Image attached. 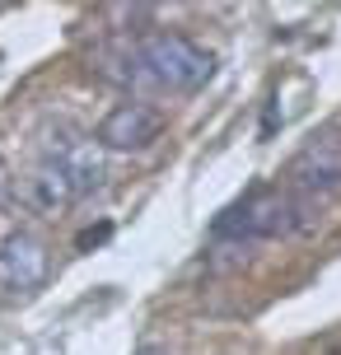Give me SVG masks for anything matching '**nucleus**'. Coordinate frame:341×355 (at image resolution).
I'll use <instances>...</instances> for the list:
<instances>
[{
    "label": "nucleus",
    "mask_w": 341,
    "mask_h": 355,
    "mask_svg": "<svg viewBox=\"0 0 341 355\" xmlns=\"http://www.w3.org/2000/svg\"><path fill=\"white\" fill-rule=\"evenodd\" d=\"M47 281V243L28 230H15L0 239V290L28 295Z\"/></svg>",
    "instance_id": "obj_5"
},
{
    "label": "nucleus",
    "mask_w": 341,
    "mask_h": 355,
    "mask_svg": "<svg viewBox=\"0 0 341 355\" xmlns=\"http://www.w3.org/2000/svg\"><path fill=\"white\" fill-rule=\"evenodd\" d=\"M337 187H341V141L323 136V141L304 145L290 164V196L299 201V211L318 196H332Z\"/></svg>",
    "instance_id": "obj_4"
},
{
    "label": "nucleus",
    "mask_w": 341,
    "mask_h": 355,
    "mask_svg": "<svg viewBox=\"0 0 341 355\" xmlns=\"http://www.w3.org/2000/svg\"><path fill=\"white\" fill-rule=\"evenodd\" d=\"M94 187H103V164H98V155H94L89 145H61V150H52L33 168V178H28V201H33L37 211L56 215V211H66L71 201L89 196Z\"/></svg>",
    "instance_id": "obj_1"
},
{
    "label": "nucleus",
    "mask_w": 341,
    "mask_h": 355,
    "mask_svg": "<svg viewBox=\"0 0 341 355\" xmlns=\"http://www.w3.org/2000/svg\"><path fill=\"white\" fill-rule=\"evenodd\" d=\"M299 201L281 187H252L243 201H234L229 211L216 220V239H234V243H257V239H276V234H290L299 220Z\"/></svg>",
    "instance_id": "obj_3"
},
{
    "label": "nucleus",
    "mask_w": 341,
    "mask_h": 355,
    "mask_svg": "<svg viewBox=\"0 0 341 355\" xmlns=\"http://www.w3.org/2000/svg\"><path fill=\"white\" fill-rule=\"evenodd\" d=\"M136 66L150 85L173 89V94H197L216 75V56L182 33H150L136 47Z\"/></svg>",
    "instance_id": "obj_2"
},
{
    "label": "nucleus",
    "mask_w": 341,
    "mask_h": 355,
    "mask_svg": "<svg viewBox=\"0 0 341 355\" xmlns=\"http://www.w3.org/2000/svg\"><path fill=\"white\" fill-rule=\"evenodd\" d=\"M164 131V117L150 103H117L98 122V145L103 150H117V155H136V150H150Z\"/></svg>",
    "instance_id": "obj_6"
},
{
    "label": "nucleus",
    "mask_w": 341,
    "mask_h": 355,
    "mask_svg": "<svg viewBox=\"0 0 341 355\" xmlns=\"http://www.w3.org/2000/svg\"><path fill=\"white\" fill-rule=\"evenodd\" d=\"M108 225H98V230H85V234H80V248H94V243H103V239H108Z\"/></svg>",
    "instance_id": "obj_7"
}]
</instances>
